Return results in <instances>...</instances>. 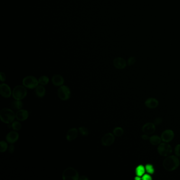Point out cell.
Instances as JSON below:
<instances>
[{"label": "cell", "mask_w": 180, "mask_h": 180, "mask_svg": "<svg viewBox=\"0 0 180 180\" xmlns=\"http://www.w3.org/2000/svg\"><path fill=\"white\" fill-rule=\"evenodd\" d=\"M157 151L161 156L168 157L172 153V148L169 144L164 142L159 144Z\"/></svg>", "instance_id": "52a82bcc"}, {"label": "cell", "mask_w": 180, "mask_h": 180, "mask_svg": "<svg viewBox=\"0 0 180 180\" xmlns=\"http://www.w3.org/2000/svg\"><path fill=\"white\" fill-rule=\"evenodd\" d=\"M38 80H39V84L43 86H45L49 83V78L47 76H42L39 78Z\"/></svg>", "instance_id": "44dd1931"}, {"label": "cell", "mask_w": 180, "mask_h": 180, "mask_svg": "<svg viewBox=\"0 0 180 180\" xmlns=\"http://www.w3.org/2000/svg\"><path fill=\"white\" fill-rule=\"evenodd\" d=\"M150 137L148 136V134H144L143 135H141V138L144 139V140H147V139H150Z\"/></svg>", "instance_id": "d6a6232c"}, {"label": "cell", "mask_w": 180, "mask_h": 180, "mask_svg": "<svg viewBox=\"0 0 180 180\" xmlns=\"http://www.w3.org/2000/svg\"><path fill=\"white\" fill-rule=\"evenodd\" d=\"M8 152H9L10 154H12V153H14V151H15V147H14V145H13V144H10V146H9V147H8Z\"/></svg>", "instance_id": "f1b7e54d"}, {"label": "cell", "mask_w": 180, "mask_h": 180, "mask_svg": "<svg viewBox=\"0 0 180 180\" xmlns=\"http://www.w3.org/2000/svg\"><path fill=\"white\" fill-rule=\"evenodd\" d=\"M161 141L162 139L161 137H159L157 135H153L150 138V143L152 144L153 145H158L161 143Z\"/></svg>", "instance_id": "ffe728a7"}, {"label": "cell", "mask_w": 180, "mask_h": 180, "mask_svg": "<svg viewBox=\"0 0 180 180\" xmlns=\"http://www.w3.org/2000/svg\"><path fill=\"white\" fill-rule=\"evenodd\" d=\"M145 171V168L144 167L143 165H139L137 167L136 169V173L138 175L137 176H141L142 175Z\"/></svg>", "instance_id": "d4e9b609"}, {"label": "cell", "mask_w": 180, "mask_h": 180, "mask_svg": "<svg viewBox=\"0 0 180 180\" xmlns=\"http://www.w3.org/2000/svg\"><path fill=\"white\" fill-rule=\"evenodd\" d=\"M19 138V134L17 131H11L8 133L6 136V140L7 142L10 144L15 143Z\"/></svg>", "instance_id": "4fadbf2b"}, {"label": "cell", "mask_w": 180, "mask_h": 180, "mask_svg": "<svg viewBox=\"0 0 180 180\" xmlns=\"http://www.w3.org/2000/svg\"><path fill=\"white\" fill-rule=\"evenodd\" d=\"M162 122V118L161 117H157L154 120V124L155 125H159L161 124Z\"/></svg>", "instance_id": "1f68e13d"}, {"label": "cell", "mask_w": 180, "mask_h": 180, "mask_svg": "<svg viewBox=\"0 0 180 180\" xmlns=\"http://www.w3.org/2000/svg\"><path fill=\"white\" fill-rule=\"evenodd\" d=\"M127 62L124 58L122 57H116L113 60L114 66L117 69H123L127 66Z\"/></svg>", "instance_id": "7c38bea8"}, {"label": "cell", "mask_w": 180, "mask_h": 180, "mask_svg": "<svg viewBox=\"0 0 180 180\" xmlns=\"http://www.w3.org/2000/svg\"><path fill=\"white\" fill-rule=\"evenodd\" d=\"M78 131L76 128H71L69 129L66 134V139L68 141H73L77 137Z\"/></svg>", "instance_id": "9a60e30c"}, {"label": "cell", "mask_w": 180, "mask_h": 180, "mask_svg": "<svg viewBox=\"0 0 180 180\" xmlns=\"http://www.w3.org/2000/svg\"><path fill=\"white\" fill-rule=\"evenodd\" d=\"M145 105L148 108L154 109L159 106V102L156 98H150L145 101Z\"/></svg>", "instance_id": "2e32d148"}, {"label": "cell", "mask_w": 180, "mask_h": 180, "mask_svg": "<svg viewBox=\"0 0 180 180\" xmlns=\"http://www.w3.org/2000/svg\"><path fill=\"white\" fill-rule=\"evenodd\" d=\"M113 134L117 137H120L124 134V129L120 127H117L113 130Z\"/></svg>", "instance_id": "7402d4cb"}, {"label": "cell", "mask_w": 180, "mask_h": 180, "mask_svg": "<svg viewBox=\"0 0 180 180\" xmlns=\"http://www.w3.org/2000/svg\"><path fill=\"white\" fill-rule=\"evenodd\" d=\"M22 84L26 88L32 89L37 87L39 85V80L36 77L33 76H27L24 78Z\"/></svg>", "instance_id": "5b68a950"}, {"label": "cell", "mask_w": 180, "mask_h": 180, "mask_svg": "<svg viewBox=\"0 0 180 180\" xmlns=\"http://www.w3.org/2000/svg\"><path fill=\"white\" fill-rule=\"evenodd\" d=\"M78 131L82 136H86L89 135V131L88 129H87L85 127H80L78 129Z\"/></svg>", "instance_id": "484cf974"}, {"label": "cell", "mask_w": 180, "mask_h": 180, "mask_svg": "<svg viewBox=\"0 0 180 180\" xmlns=\"http://www.w3.org/2000/svg\"><path fill=\"white\" fill-rule=\"evenodd\" d=\"M52 82L54 86H62L64 82V78L60 75H54L52 78Z\"/></svg>", "instance_id": "e0dca14e"}, {"label": "cell", "mask_w": 180, "mask_h": 180, "mask_svg": "<svg viewBox=\"0 0 180 180\" xmlns=\"http://www.w3.org/2000/svg\"><path fill=\"white\" fill-rule=\"evenodd\" d=\"M0 80L1 82H5L6 80V76L3 72L0 73Z\"/></svg>", "instance_id": "4dcf8cb0"}, {"label": "cell", "mask_w": 180, "mask_h": 180, "mask_svg": "<svg viewBox=\"0 0 180 180\" xmlns=\"http://www.w3.org/2000/svg\"><path fill=\"white\" fill-rule=\"evenodd\" d=\"M15 117V114L12 110L4 108L0 111V119L2 122L5 124H9L14 121Z\"/></svg>", "instance_id": "7a4b0ae2"}, {"label": "cell", "mask_w": 180, "mask_h": 180, "mask_svg": "<svg viewBox=\"0 0 180 180\" xmlns=\"http://www.w3.org/2000/svg\"><path fill=\"white\" fill-rule=\"evenodd\" d=\"M11 127L14 131H19L21 129L22 125L19 121H14L12 123Z\"/></svg>", "instance_id": "cb8c5ba5"}, {"label": "cell", "mask_w": 180, "mask_h": 180, "mask_svg": "<svg viewBox=\"0 0 180 180\" xmlns=\"http://www.w3.org/2000/svg\"><path fill=\"white\" fill-rule=\"evenodd\" d=\"M135 62H136V58L135 57L132 56L129 58V59L127 60V64L129 66H131L133 64H135Z\"/></svg>", "instance_id": "4316f807"}, {"label": "cell", "mask_w": 180, "mask_h": 180, "mask_svg": "<svg viewBox=\"0 0 180 180\" xmlns=\"http://www.w3.org/2000/svg\"><path fill=\"white\" fill-rule=\"evenodd\" d=\"M115 140L114 134L108 133L105 134L101 138V144L104 146H110L114 143Z\"/></svg>", "instance_id": "ba28073f"}, {"label": "cell", "mask_w": 180, "mask_h": 180, "mask_svg": "<svg viewBox=\"0 0 180 180\" xmlns=\"http://www.w3.org/2000/svg\"><path fill=\"white\" fill-rule=\"evenodd\" d=\"M145 178V179L146 180H149V179H151V176L150 175H148L147 174H145V175H144V176Z\"/></svg>", "instance_id": "e575fe53"}, {"label": "cell", "mask_w": 180, "mask_h": 180, "mask_svg": "<svg viewBox=\"0 0 180 180\" xmlns=\"http://www.w3.org/2000/svg\"><path fill=\"white\" fill-rule=\"evenodd\" d=\"M175 153L177 157H180V144H178L175 148Z\"/></svg>", "instance_id": "f546056e"}, {"label": "cell", "mask_w": 180, "mask_h": 180, "mask_svg": "<svg viewBox=\"0 0 180 180\" xmlns=\"http://www.w3.org/2000/svg\"><path fill=\"white\" fill-rule=\"evenodd\" d=\"M29 115V113L27 110L21 109L17 112L15 114V117L17 120L20 122H24L28 119Z\"/></svg>", "instance_id": "8fae6325"}, {"label": "cell", "mask_w": 180, "mask_h": 180, "mask_svg": "<svg viewBox=\"0 0 180 180\" xmlns=\"http://www.w3.org/2000/svg\"><path fill=\"white\" fill-rule=\"evenodd\" d=\"M36 94L39 98H43L46 94V89L43 85H38L36 88Z\"/></svg>", "instance_id": "ac0fdd59"}, {"label": "cell", "mask_w": 180, "mask_h": 180, "mask_svg": "<svg viewBox=\"0 0 180 180\" xmlns=\"http://www.w3.org/2000/svg\"><path fill=\"white\" fill-rule=\"evenodd\" d=\"M28 94L26 87L23 85L15 86L12 91V96L15 100H22Z\"/></svg>", "instance_id": "277c9868"}, {"label": "cell", "mask_w": 180, "mask_h": 180, "mask_svg": "<svg viewBox=\"0 0 180 180\" xmlns=\"http://www.w3.org/2000/svg\"><path fill=\"white\" fill-rule=\"evenodd\" d=\"M8 144L7 141H0V152L1 153L5 152L8 149Z\"/></svg>", "instance_id": "603a6c76"}, {"label": "cell", "mask_w": 180, "mask_h": 180, "mask_svg": "<svg viewBox=\"0 0 180 180\" xmlns=\"http://www.w3.org/2000/svg\"><path fill=\"white\" fill-rule=\"evenodd\" d=\"M145 169H146V171L147 172L149 173L153 174L154 172V167H153L152 165H151V164H148V165H146V167H145Z\"/></svg>", "instance_id": "83f0119b"}, {"label": "cell", "mask_w": 180, "mask_h": 180, "mask_svg": "<svg viewBox=\"0 0 180 180\" xmlns=\"http://www.w3.org/2000/svg\"><path fill=\"white\" fill-rule=\"evenodd\" d=\"M23 106V102L21 100H15L11 103V107L14 110H21Z\"/></svg>", "instance_id": "d6986e66"}, {"label": "cell", "mask_w": 180, "mask_h": 180, "mask_svg": "<svg viewBox=\"0 0 180 180\" xmlns=\"http://www.w3.org/2000/svg\"><path fill=\"white\" fill-rule=\"evenodd\" d=\"M174 137V133L171 129H166L161 134V138L162 141L165 143H169L173 139Z\"/></svg>", "instance_id": "30bf717a"}, {"label": "cell", "mask_w": 180, "mask_h": 180, "mask_svg": "<svg viewBox=\"0 0 180 180\" xmlns=\"http://www.w3.org/2000/svg\"><path fill=\"white\" fill-rule=\"evenodd\" d=\"M58 96L61 101H68L70 98L71 91L70 88L66 85L60 86L58 89Z\"/></svg>", "instance_id": "8992f818"}, {"label": "cell", "mask_w": 180, "mask_h": 180, "mask_svg": "<svg viewBox=\"0 0 180 180\" xmlns=\"http://www.w3.org/2000/svg\"><path fill=\"white\" fill-rule=\"evenodd\" d=\"M156 129L155 125L152 123H147L143 125L142 127V131L144 134L148 135L152 134L154 133Z\"/></svg>", "instance_id": "5bb4252c"}, {"label": "cell", "mask_w": 180, "mask_h": 180, "mask_svg": "<svg viewBox=\"0 0 180 180\" xmlns=\"http://www.w3.org/2000/svg\"><path fill=\"white\" fill-rule=\"evenodd\" d=\"M79 178L78 172L73 167H67L62 173V180H79Z\"/></svg>", "instance_id": "3957f363"}, {"label": "cell", "mask_w": 180, "mask_h": 180, "mask_svg": "<svg viewBox=\"0 0 180 180\" xmlns=\"http://www.w3.org/2000/svg\"><path fill=\"white\" fill-rule=\"evenodd\" d=\"M89 178L87 177V176L85 175H82L79 178V180H89Z\"/></svg>", "instance_id": "836d02e7"}, {"label": "cell", "mask_w": 180, "mask_h": 180, "mask_svg": "<svg viewBox=\"0 0 180 180\" xmlns=\"http://www.w3.org/2000/svg\"><path fill=\"white\" fill-rule=\"evenodd\" d=\"M180 165V161L178 157L174 155L166 157L163 162L164 168L168 171H173L177 169Z\"/></svg>", "instance_id": "6da1fadb"}, {"label": "cell", "mask_w": 180, "mask_h": 180, "mask_svg": "<svg viewBox=\"0 0 180 180\" xmlns=\"http://www.w3.org/2000/svg\"><path fill=\"white\" fill-rule=\"evenodd\" d=\"M0 94L5 98H8L12 96V91L8 85L2 83L0 85Z\"/></svg>", "instance_id": "9c48e42d"}]
</instances>
